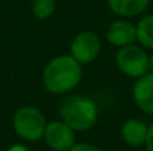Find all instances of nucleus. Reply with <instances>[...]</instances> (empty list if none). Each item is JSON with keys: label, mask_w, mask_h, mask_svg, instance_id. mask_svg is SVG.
Wrapping results in <instances>:
<instances>
[{"label": "nucleus", "mask_w": 153, "mask_h": 151, "mask_svg": "<svg viewBox=\"0 0 153 151\" xmlns=\"http://www.w3.org/2000/svg\"><path fill=\"white\" fill-rule=\"evenodd\" d=\"M82 64L71 55H59L51 59L43 70V88L52 95H64L71 92L82 80Z\"/></svg>", "instance_id": "nucleus-1"}, {"label": "nucleus", "mask_w": 153, "mask_h": 151, "mask_svg": "<svg viewBox=\"0 0 153 151\" xmlns=\"http://www.w3.org/2000/svg\"><path fill=\"white\" fill-rule=\"evenodd\" d=\"M59 117L74 132H86L98 120V107L89 96L71 95L59 105Z\"/></svg>", "instance_id": "nucleus-2"}, {"label": "nucleus", "mask_w": 153, "mask_h": 151, "mask_svg": "<svg viewBox=\"0 0 153 151\" xmlns=\"http://www.w3.org/2000/svg\"><path fill=\"white\" fill-rule=\"evenodd\" d=\"M46 123L48 122L43 113L33 105H24L18 108L12 119L15 133L27 142L40 141L43 138Z\"/></svg>", "instance_id": "nucleus-3"}, {"label": "nucleus", "mask_w": 153, "mask_h": 151, "mask_svg": "<svg viewBox=\"0 0 153 151\" xmlns=\"http://www.w3.org/2000/svg\"><path fill=\"white\" fill-rule=\"evenodd\" d=\"M116 65L125 76L138 79L149 73V55L140 45H126L116 52Z\"/></svg>", "instance_id": "nucleus-4"}, {"label": "nucleus", "mask_w": 153, "mask_h": 151, "mask_svg": "<svg viewBox=\"0 0 153 151\" xmlns=\"http://www.w3.org/2000/svg\"><path fill=\"white\" fill-rule=\"evenodd\" d=\"M100 52H101V40L94 31L79 33L73 39L70 46V55L82 65L95 61Z\"/></svg>", "instance_id": "nucleus-5"}, {"label": "nucleus", "mask_w": 153, "mask_h": 151, "mask_svg": "<svg viewBox=\"0 0 153 151\" xmlns=\"http://www.w3.org/2000/svg\"><path fill=\"white\" fill-rule=\"evenodd\" d=\"M42 139H45V144L52 151H67L76 144L74 130L62 120H53L46 123Z\"/></svg>", "instance_id": "nucleus-6"}, {"label": "nucleus", "mask_w": 153, "mask_h": 151, "mask_svg": "<svg viewBox=\"0 0 153 151\" xmlns=\"http://www.w3.org/2000/svg\"><path fill=\"white\" fill-rule=\"evenodd\" d=\"M105 39L111 46H116V48L132 45L137 42V27L126 19L113 21L107 27Z\"/></svg>", "instance_id": "nucleus-7"}, {"label": "nucleus", "mask_w": 153, "mask_h": 151, "mask_svg": "<svg viewBox=\"0 0 153 151\" xmlns=\"http://www.w3.org/2000/svg\"><path fill=\"white\" fill-rule=\"evenodd\" d=\"M132 99L138 110L153 116V74L147 73L138 79L132 86Z\"/></svg>", "instance_id": "nucleus-8"}, {"label": "nucleus", "mask_w": 153, "mask_h": 151, "mask_svg": "<svg viewBox=\"0 0 153 151\" xmlns=\"http://www.w3.org/2000/svg\"><path fill=\"white\" fill-rule=\"evenodd\" d=\"M149 126L140 119H128L120 127V138L131 147H141L146 144Z\"/></svg>", "instance_id": "nucleus-9"}, {"label": "nucleus", "mask_w": 153, "mask_h": 151, "mask_svg": "<svg viewBox=\"0 0 153 151\" xmlns=\"http://www.w3.org/2000/svg\"><path fill=\"white\" fill-rule=\"evenodd\" d=\"M107 1L111 12L123 18H131L143 13L150 4V0H107Z\"/></svg>", "instance_id": "nucleus-10"}, {"label": "nucleus", "mask_w": 153, "mask_h": 151, "mask_svg": "<svg viewBox=\"0 0 153 151\" xmlns=\"http://www.w3.org/2000/svg\"><path fill=\"white\" fill-rule=\"evenodd\" d=\"M137 27V42L144 49L153 50V15H147L140 19Z\"/></svg>", "instance_id": "nucleus-11"}, {"label": "nucleus", "mask_w": 153, "mask_h": 151, "mask_svg": "<svg viewBox=\"0 0 153 151\" xmlns=\"http://www.w3.org/2000/svg\"><path fill=\"white\" fill-rule=\"evenodd\" d=\"M55 0H33L31 3V12L37 19H48L55 12Z\"/></svg>", "instance_id": "nucleus-12"}, {"label": "nucleus", "mask_w": 153, "mask_h": 151, "mask_svg": "<svg viewBox=\"0 0 153 151\" xmlns=\"http://www.w3.org/2000/svg\"><path fill=\"white\" fill-rule=\"evenodd\" d=\"M67 151H104L97 145L92 144H86V142H80V144H74L71 148H68Z\"/></svg>", "instance_id": "nucleus-13"}, {"label": "nucleus", "mask_w": 153, "mask_h": 151, "mask_svg": "<svg viewBox=\"0 0 153 151\" xmlns=\"http://www.w3.org/2000/svg\"><path fill=\"white\" fill-rule=\"evenodd\" d=\"M144 145H146L147 151H153V123L147 129V138H146V144Z\"/></svg>", "instance_id": "nucleus-14"}, {"label": "nucleus", "mask_w": 153, "mask_h": 151, "mask_svg": "<svg viewBox=\"0 0 153 151\" xmlns=\"http://www.w3.org/2000/svg\"><path fill=\"white\" fill-rule=\"evenodd\" d=\"M149 73L153 74V50H152V53L149 55Z\"/></svg>", "instance_id": "nucleus-15"}, {"label": "nucleus", "mask_w": 153, "mask_h": 151, "mask_svg": "<svg viewBox=\"0 0 153 151\" xmlns=\"http://www.w3.org/2000/svg\"><path fill=\"white\" fill-rule=\"evenodd\" d=\"M9 151H27V150H25L22 145H13V147H12Z\"/></svg>", "instance_id": "nucleus-16"}]
</instances>
